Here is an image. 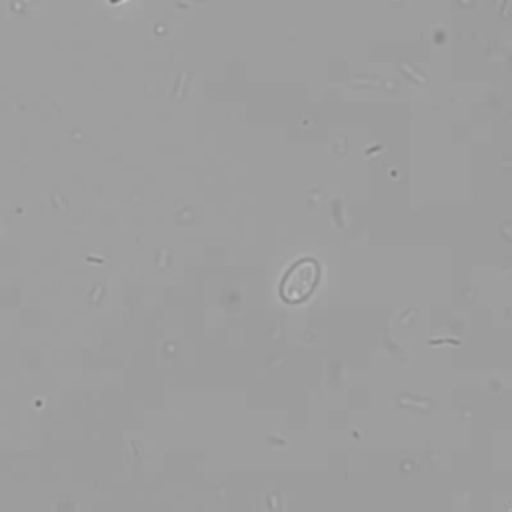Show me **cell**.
Listing matches in <instances>:
<instances>
[{"label": "cell", "instance_id": "7a4b0ae2", "mask_svg": "<svg viewBox=\"0 0 512 512\" xmlns=\"http://www.w3.org/2000/svg\"><path fill=\"white\" fill-rule=\"evenodd\" d=\"M112 2H122V0H112Z\"/></svg>", "mask_w": 512, "mask_h": 512}, {"label": "cell", "instance_id": "6da1fadb", "mask_svg": "<svg viewBox=\"0 0 512 512\" xmlns=\"http://www.w3.org/2000/svg\"><path fill=\"white\" fill-rule=\"evenodd\" d=\"M320 282V264L314 258L296 260L282 276L278 292L284 302H304Z\"/></svg>", "mask_w": 512, "mask_h": 512}]
</instances>
